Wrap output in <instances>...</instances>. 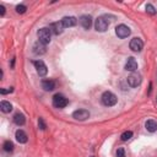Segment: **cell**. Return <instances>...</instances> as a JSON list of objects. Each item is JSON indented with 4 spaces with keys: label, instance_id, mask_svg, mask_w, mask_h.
<instances>
[{
    "label": "cell",
    "instance_id": "cell-1",
    "mask_svg": "<svg viewBox=\"0 0 157 157\" xmlns=\"http://www.w3.org/2000/svg\"><path fill=\"white\" fill-rule=\"evenodd\" d=\"M101 99H102V103H103L104 105H107V107H113V105H115L117 102H118L117 96H115L113 92H110V91L103 92Z\"/></svg>",
    "mask_w": 157,
    "mask_h": 157
},
{
    "label": "cell",
    "instance_id": "cell-2",
    "mask_svg": "<svg viewBox=\"0 0 157 157\" xmlns=\"http://www.w3.org/2000/svg\"><path fill=\"white\" fill-rule=\"evenodd\" d=\"M109 27V21L107 20V16H99L96 18L94 28L97 32H105Z\"/></svg>",
    "mask_w": 157,
    "mask_h": 157
},
{
    "label": "cell",
    "instance_id": "cell-3",
    "mask_svg": "<svg viewBox=\"0 0 157 157\" xmlns=\"http://www.w3.org/2000/svg\"><path fill=\"white\" fill-rule=\"evenodd\" d=\"M37 36H38V39H39V42H40L42 44L47 45V44L50 42L52 32H50V29H49V28H47V27H43V28L38 29V32H37Z\"/></svg>",
    "mask_w": 157,
    "mask_h": 157
},
{
    "label": "cell",
    "instance_id": "cell-4",
    "mask_svg": "<svg viewBox=\"0 0 157 157\" xmlns=\"http://www.w3.org/2000/svg\"><path fill=\"white\" fill-rule=\"evenodd\" d=\"M69 104L67 98H65V96H63L61 93H56L53 96V105L55 108H65Z\"/></svg>",
    "mask_w": 157,
    "mask_h": 157
},
{
    "label": "cell",
    "instance_id": "cell-5",
    "mask_svg": "<svg viewBox=\"0 0 157 157\" xmlns=\"http://www.w3.org/2000/svg\"><path fill=\"white\" fill-rule=\"evenodd\" d=\"M130 33H131V31H130V28L126 25H123L121 23V25H118L115 27V34L119 38H126V37L130 36Z\"/></svg>",
    "mask_w": 157,
    "mask_h": 157
},
{
    "label": "cell",
    "instance_id": "cell-6",
    "mask_svg": "<svg viewBox=\"0 0 157 157\" xmlns=\"http://www.w3.org/2000/svg\"><path fill=\"white\" fill-rule=\"evenodd\" d=\"M33 65L37 69V72L39 76H45L48 74V67L43 60H36V61H33Z\"/></svg>",
    "mask_w": 157,
    "mask_h": 157
},
{
    "label": "cell",
    "instance_id": "cell-7",
    "mask_svg": "<svg viewBox=\"0 0 157 157\" xmlns=\"http://www.w3.org/2000/svg\"><path fill=\"white\" fill-rule=\"evenodd\" d=\"M129 47H130V49H131L132 52H141L142 48H144V42H142L140 38L135 37V38H132V39L130 40Z\"/></svg>",
    "mask_w": 157,
    "mask_h": 157
},
{
    "label": "cell",
    "instance_id": "cell-8",
    "mask_svg": "<svg viewBox=\"0 0 157 157\" xmlns=\"http://www.w3.org/2000/svg\"><path fill=\"white\" fill-rule=\"evenodd\" d=\"M72 118H75L76 120H86L90 118V112L86 109H77L72 113Z\"/></svg>",
    "mask_w": 157,
    "mask_h": 157
},
{
    "label": "cell",
    "instance_id": "cell-9",
    "mask_svg": "<svg viewBox=\"0 0 157 157\" xmlns=\"http://www.w3.org/2000/svg\"><path fill=\"white\" fill-rule=\"evenodd\" d=\"M61 23L64 26V28H69V27H74L77 25V18L74 16H65L61 20Z\"/></svg>",
    "mask_w": 157,
    "mask_h": 157
},
{
    "label": "cell",
    "instance_id": "cell-10",
    "mask_svg": "<svg viewBox=\"0 0 157 157\" xmlns=\"http://www.w3.org/2000/svg\"><path fill=\"white\" fill-rule=\"evenodd\" d=\"M128 83L130 87H137L140 83H141V76L139 74H131L129 77H128Z\"/></svg>",
    "mask_w": 157,
    "mask_h": 157
},
{
    "label": "cell",
    "instance_id": "cell-11",
    "mask_svg": "<svg viewBox=\"0 0 157 157\" xmlns=\"http://www.w3.org/2000/svg\"><path fill=\"white\" fill-rule=\"evenodd\" d=\"M78 21H80V25H81L85 29H90L91 26H92V17H91L90 15H82V16L78 18Z\"/></svg>",
    "mask_w": 157,
    "mask_h": 157
},
{
    "label": "cell",
    "instance_id": "cell-12",
    "mask_svg": "<svg viewBox=\"0 0 157 157\" xmlns=\"http://www.w3.org/2000/svg\"><path fill=\"white\" fill-rule=\"evenodd\" d=\"M63 28H64V26H63L61 21H60V22H53V23H50V26H49L50 32H52L53 34H55V36L60 34V33L63 32Z\"/></svg>",
    "mask_w": 157,
    "mask_h": 157
},
{
    "label": "cell",
    "instance_id": "cell-13",
    "mask_svg": "<svg viewBox=\"0 0 157 157\" xmlns=\"http://www.w3.org/2000/svg\"><path fill=\"white\" fill-rule=\"evenodd\" d=\"M15 137H16L17 142H20V144H26L27 140H28L27 134H26L23 130H21V129L16 130V132H15Z\"/></svg>",
    "mask_w": 157,
    "mask_h": 157
},
{
    "label": "cell",
    "instance_id": "cell-14",
    "mask_svg": "<svg viewBox=\"0 0 157 157\" xmlns=\"http://www.w3.org/2000/svg\"><path fill=\"white\" fill-rule=\"evenodd\" d=\"M136 69H137V61L135 60V58H132V56L128 58L126 64H125V70H128V71H135Z\"/></svg>",
    "mask_w": 157,
    "mask_h": 157
},
{
    "label": "cell",
    "instance_id": "cell-15",
    "mask_svg": "<svg viewBox=\"0 0 157 157\" xmlns=\"http://www.w3.org/2000/svg\"><path fill=\"white\" fill-rule=\"evenodd\" d=\"M42 88L44 90V91H53L54 88H55V81H53V80H50V78H48V80H43L42 81Z\"/></svg>",
    "mask_w": 157,
    "mask_h": 157
},
{
    "label": "cell",
    "instance_id": "cell-16",
    "mask_svg": "<svg viewBox=\"0 0 157 157\" xmlns=\"http://www.w3.org/2000/svg\"><path fill=\"white\" fill-rule=\"evenodd\" d=\"M47 50H45V45L44 44H42L39 40L33 45V53L36 54V55H42V54H44Z\"/></svg>",
    "mask_w": 157,
    "mask_h": 157
},
{
    "label": "cell",
    "instance_id": "cell-17",
    "mask_svg": "<svg viewBox=\"0 0 157 157\" xmlns=\"http://www.w3.org/2000/svg\"><path fill=\"white\" fill-rule=\"evenodd\" d=\"M13 123H15L16 125H18V126L25 125V123H26L25 115H23L22 113H16V114L13 115Z\"/></svg>",
    "mask_w": 157,
    "mask_h": 157
},
{
    "label": "cell",
    "instance_id": "cell-18",
    "mask_svg": "<svg viewBox=\"0 0 157 157\" xmlns=\"http://www.w3.org/2000/svg\"><path fill=\"white\" fill-rule=\"evenodd\" d=\"M145 128L147 129V131L155 132V131L157 130V121L153 120V119H148V120L145 123Z\"/></svg>",
    "mask_w": 157,
    "mask_h": 157
},
{
    "label": "cell",
    "instance_id": "cell-19",
    "mask_svg": "<svg viewBox=\"0 0 157 157\" xmlns=\"http://www.w3.org/2000/svg\"><path fill=\"white\" fill-rule=\"evenodd\" d=\"M0 109L2 113H10L12 110V104L7 101H1L0 102Z\"/></svg>",
    "mask_w": 157,
    "mask_h": 157
},
{
    "label": "cell",
    "instance_id": "cell-20",
    "mask_svg": "<svg viewBox=\"0 0 157 157\" xmlns=\"http://www.w3.org/2000/svg\"><path fill=\"white\" fill-rule=\"evenodd\" d=\"M2 147H4V151L6 152H11L13 150V144L10 141V140H6L4 144H2Z\"/></svg>",
    "mask_w": 157,
    "mask_h": 157
},
{
    "label": "cell",
    "instance_id": "cell-21",
    "mask_svg": "<svg viewBox=\"0 0 157 157\" xmlns=\"http://www.w3.org/2000/svg\"><path fill=\"white\" fill-rule=\"evenodd\" d=\"M132 137V131H124L121 135H120V139H121V141H128V140H130Z\"/></svg>",
    "mask_w": 157,
    "mask_h": 157
},
{
    "label": "cell",
    "instance_id": "cell-22",
    "mask_svg": "<svg viewBox=\"0 0 157 157\" xmlns=\"http://www.w3.org/2000/svg\"><path fill=\"white\" fill-rule=\"evenodd\" d=\"M146 11L150 13V15H155L156 13V9L152 4H146Z\"/></svg>",
    "mask_w": 157,
    "mask_h": 157
},
{
    "label": "cell",
    "instance_id": "cell-23",
    "mask_svg": "<svg viewBox=\"0 0 157 157\" xmlns=\"http://www.w3.org/2000/svg\"><path fill=\"white\" fill-rule=\"evenodd\" d=\"M38 126H39L40 130H45L47 129V124H45V121H44L43 118H39L38 119Z\"/></svg>",
    "mask_w": 157,
    "mask_h": 157
},
{
    "label": "cell",
    "instance_id": "cell-24",
    "mask_svg": "<svg viewBox=\"0 0 157 157\" xmlns=\"http://www.w3.org/2000/svg\"><path fill=\"white\" fill-rule=\"evenodd\" d=\"M26 10H27V7H26L25 5H17V6H16V12H17V13H25Z\"/></svg>",
    "mask_w": 157,
    "mask_h": 157
},
{
    "label": "cell",
    "instance_id": "cell-25",
    "mask_svg": "<svg viewBox=\"0 0 157 157\" xmlns=\"http://www.w3.org/2000/svg\"><path fill=\"white\" fill-rule=\"evenodd\" d=\"M117 157H125V150L123 147L117 150Z\"/></svg>",
    "mask_w": 157,
    "mask_h": 157
},
{
    "label": "cell",
    "instance_id": "cell-26",
    "mask_svg": "<svg viewBox=\"0 0 157 157\" xmlns=\"http://www.w3.org/2000/svg\"><path fill=\"white\" fill-rule=\"evenodd\" d=\"M12 91H13L12 88H10V90H4V88H1V90H0V93H1V94H6V93H10V92H12Z\"/></svg>",
    "mask_w": 157,
    "mask_h": 157
},
{
    "label": "cell",
    "instance_id": "cell-27",
    "mask_svg": "<svg viewBox=\"0 0 157 157\" xmlns=\"http://www.w3.org/2000/svg\"><path fill=\"white\" fill-rule=\"evenodd\" d=\"M0 10H1V11H0V15L4 16V13H5V7H4L2 5H0Z\"/></svg>",
    "mask_w": 157,
    "mask_h": 157
},
{
    "label": "cell",
    "instance_id": "cell-28",
    "mask_svg": "<svg viewBox=\"0 0 157 157\" xmlns=\"http://www.w3.org/2000/svg\"><path fill=\"white\" fill-rule=\"evenodd\" d=\"M156 101H157V99H156Z\"/></svg>",
    "mask_w": 157,
    "mask_h": 157
}]
</instances>
